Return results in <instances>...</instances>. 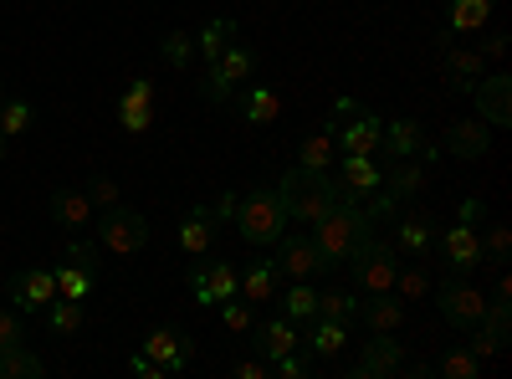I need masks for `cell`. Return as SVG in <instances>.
<instances>
[{"mask_svg": "<svg viewBox=\"0 0 512 379\" xmlns=\"http://www.w3.org/2000/svg\"><path fill=\"white\" fill-rule=\"evenodd\" d=\"M41 318H47V328H52V333L72 339V333L82 328V318H88V313H82V303H77V298H52V308L41 313Z\"/></svg>", "mask_w": 512, "mask_h": 379, "instance_id": "cell-34", "label": "cell"}, {"mask_svg": "<svg viewBox=\"0 0 512 379\" xmlns=\"http://www.w3.org/2000/svg\"><path fill=\"white\" fill-rule=\"evenodd\" d=\"M349 344V323H333V318H308V328L297 333V349H308L313 359H338Z\"/></svg>", "mask_w": 512, "mask_h": 379, "instance_id": "cell-16", "label": "cell"}, {"mask_svg": "<svg viewBox=\"0 0 512 379\" xmlns=\"http://www.w3.org/2000/svg\"><path fill=\"white\" fill-rule=\"evenodd\" d=\"M441 149H451L456 159H482L492 149V134H487L482 118H461V123H451V129H446Z\"/></svg>", "mask_w": 512, "mask_h": 379, "instance_id": "cell-20", "label": "cell"}, {"mask_svg": "<svg viewBox=\"0 0 512 379\" xmlns=\"http://www.w3.org/2000/svg\"><path fill=\"white\" fill-rule=\"evenodd\" d=\"M216 308H221V323H226L231 333H251L256 313H251V303H246V298H226V303H216Z\"/></svg>", "mask_w": 512, "mask_h": 379, "instance_id": "cell-41", "label": "cell"}, {"mask_svg": "<svg viewBox=\"0 0 512 379\" xmlns=\"http://www.w3.org/2000/svg\"><path fill=\"white\" fill-rule=\"evenodd\" d=\"M379 149L390 159H415V154H425V129L415 118H390L379 134Z\"/></svg>", "mask_w": 512, "mask_h": 379, "instance_id": "cell-22", "label": "cell"}, {"mask_svg": "<svg viewBox=\"0 0 512 379\" xmlns=\"http://www.w3.org/2000/svg\"><path fill=\"white\" fill-rule=\"evenodd\" d=\"M282 313H287L292 323H308V318L318 313V287H313V282H292L287 298H282Z\"/></svg>", "mask_w": 512, "mask_h": 379, "instance_id": "cell-35", "label": "cell"}, {"mask_svg": "<svg viewBox=\"0 0 512 379\" xmlns=\"http://www.w3.org/2000/svg\"><path fill=\"white\" fill-rule=\"evenodd\" d=\"M277 113H282V98H277V88H251L246 93V123H277Z\"/></svg>", "mask_w": 512, "mask_h": 379, "instance_id": "cell-36", "label": "cell"}, {"mask_svg": "<svg viewBox=\"0 0 512 379\" xmlns=\"http://www.w3.org/2000/svg\"><path fill=\"white\" fill-rule=\"evenodd\" d=\"M277 195H282V210L287 221H303V226H318L328 210L344 200V185L328 180V170H303V164H292V170L277 180Z\"/></svg>", "mask_w": 512, "mask_h": 379, "instance_id": "cell-2", "label": "cell"}, {"mask_svg": "<svg viewBox=\"0 0 512 379\" xmlns=\"http://www.w3.org/2000/svg\"><path fill=\"white\" fill-rule=\"evenodd\" d=\"M349 272H354V287H359V292H395L400 257H395V246H390V241L364 236L359 251L349 257Z\"/></svg>", "mask_w": 512, "mask_h": 379, "instance_id": "cell-6", "label": "cell"}, {"mask_svg": "<svg viewBox=\"0 0 512 379\" xmlns=\"http://www.w3.org/2000/svg\"><path fill=\"white\" fill-rule=\"evenodd\" d=\"M297 164H303V170H333V164H338V144H333V134H328V129L308 134L303 149H297Z\"/></svg>", "mask_w": 512, "mask_h": 379, "instance_id": "cell-27", "label": "cell"}, {"mask_svg": "<svg viewBox=\"0 0 512 379\" xmlns=\"http://www.w3.org/2000/svg\"><path fill=\"white\" fill-rule=\"evenodd\" d=\"M88 200H93V210H113V205H118V185L98 175V180L88 185Z\"/></svg>", "mask_w": 512, "mask_h": 379, "instance_id": "cell-45", "label": "cell"}, {"mask_svg": "<svg viewBox=\"0 0 512 379\" xmlns=\"http://www.w3.org/2000/svg\"><path fill=\"white\" fill-rule=\"evenodd\" d=\"M405 369V349L395 333H369V344H359V364L349 369L354 379H390Z\"/></svg>", "mask_w": 512, "mask_h": 379, "instance_id": "cell-10", "label": "cell"}, {"mask_svg": "<svg viewBox=\"0 0 512 379\" xmlns=\"http://www.w3.org/2000/svg\"><path fill=\"white\" fill-rule=\"evenodd\" d=\"M272 374H282V379H308L313 374V359H303V354H282V359H272Z\"/></svg>", "mask_w": 512, "mask_h": 379, "instance_id": "cell-43", "label": "cell"}, {"mask_svg": "<svg viewBox=\"0 0 512 379\" xmlns=\"http://www.w3.org/2000/svg\"><path fill=\"white\" fill-rule=\"evenodd\" d=\"M482 216H487V205H482L477 195H472V200H461V221H466V226H477Z\"/></svg>", "mask_w": 512, "mask_h": 379, "instance_id": "cell-49", "label": "cell"}, {"mask_svg": "<svg viewBox=\"0 0 512 379\" xmlns=\"http://www.w3.org/2000/svg\"><path fill=\"white\" fill-rule=\"evenodd\" d=\"M139 354H149L154 364H164V374L169 379H180L185 369H190V354H195V344L185 339L180 328H154L149 339H144V349Z\"/></svg>", "mask_w": 512, "mask_h": 379, "instance_id": "cell-14", "label": "cell"}, {"mask_svg": "<svg viewBox=\"0 0 512 379\" xmlns=\"http://www.w3.org/2000/svg\"><path fill=\"white\" fill-rule=\"evenodd\" d=\"M472 103H477V118H482V123H492V129H507V123H512V77H507V72L477 77Z\"/></svg>", "mask_w": 512, "mask_h": 379, "instance_id": "cell-11", "label": "cell"}, {"mask_svg": "<svg viewBox=\"0 0 512 379\" xmlns=\"http://www.w3.org/2000/svg\"><path fill=\"white\" fill-rule=\"evenodd\" d=\"M507 251H512V231H507V226H492V231H487V251H482V257L502 267V262H507Z\"/></svg>", "mask_w": 512, "mask_h": 379, "instance_id": "cell-44", "label": "cell"}, {"mask_svg": "<svg viewBox=\"0 0 512 379\" xmlns=\"http://www.w3.org/2000/svg\"><path fill=\"white\" fill-rule=\"evenodd\" d=\"M236 231H241V241H251V246H277V236L287 231V210H282V195H277V185H256V190H246V195H236Z\"/></svg>", "mask_w": 512, "mask_h": 379, "instance_id": "cell-3", "label": "cell"}, {"mask_svg": "<svg viewBox=\"0 0 512 379\" xmlns=\"http://www.w3.org/2000/svg\"><path fill=\"white\" fill-rule=\"evenodd\" d=\"M93 216H98V210H93L88 190H72V185H67V190L52 195V221H57L62 231H72V236H77V231H88Z\"/></svg>", "mask_w": 512, "mask_h": 379, "instance_id": "cell-18", "label": "cell"}, {"mask_svg": "<svg viewBox=\"0 0 512 379\" xmlns=\"http://www.w3.org/2000/svg\"><path fill=\"white\" fill-rule=\"evenodd\" d=\"M31 103L26 98H6V108H0V139H21L31 129Z\"/></svg>", "mask_w": 512, "mask_h": 379, "instance_id": "cell-37", "label": "cell"}, {"mask_svg": "<svg viewBox=\"0 0 512 379\" xmlns=\"http://www.w3.org/2000/svg\"><path fill=\"white\" fill-rule=\"evenodd\" d=\"M492 21V0H451V36L456 31H482Z\"/></svg>", "mask_w": 512, "mask_h": 379, "instance_id": "cell-30", "label": "cell"}, {"mask_svg": "<svg viewBox=\"0 0 512 379\" xmlns=\"http://www.w3.org/2000/svg\"><path fill=\"white\" fill-rule=\"evenodd\" d=\"M216 216H221V221L236 216V195H221V200H216Z\"/></svg>", "mask_w": 512, "mask_h": 379, "instance_id": "cell-50", "label": "cell"}, {"mask_svg": "<svg viewBox=\"0 0 512 379\" xmlns=\"http://www.w3.org/2000/svg\"><path fill=\"white\" fill-rule=\"evenodd\" d=\"M379 190L390 195L395 205H405V200H415L425 190V170L415 159H390V170H379Z\"/></svg>", "mask_w": 512, "mask_h": 379, "instance_id": "cell-19", "label": "cell"}, {"mask_svg": "<svg viewBox=\"0 0 512 379\" xmlns=\"http://www.w3.org/2000/svg\"><path fill=\"white\" fill-rule=\"evenodd\" d=\"M318 318L354 323L359 318V298H349V292H318Z\"/></svg>", "mask_w": 512, "mask_h": 379, "instance_id": "cell-39", "label": "cell"}, {"mask_svg": "<svg viewBox=\"0 0 512 379\" xmlns=\"http://www.w3.org/2000/svg\"><path fill=\"white\" fill-rule=\"evenodd\" d=\"M0 108H6V82H0Z\"/></svg>", "mask_w": 512, "mask_h": 379, "instance_id": "cell-52", "label": "cell"}, {"mask_svg": "<svg viewBox=\"0 0 512 379\" xmlns=\"http://www.w3.org/2000/svg\"><path fill=\"white\" fill-rule=\"evenodd\" d=\"M52 298H57V277H52V267H26V272L11 277V303H16L21 313H47Z\"/></svg>", "mask_w": 512, "mask_h": 379, "instance_id": "cell-12", "label": "cell"}, {"mask_svg": "<svg viewBox=\"0 0 512 379\" xmlns=\"http://www.w3.org/2000/svg\"><path fill=\"white\" fill-rule=\"evenodd\" d=\"M323 129L333 134V144L344 149V154H379V134H384V118L359 108L354 98H338L333 118L323 123Z\"/></svg>", "mask_w": 512, "mask_h": 379, "instance_id": "cell-4", "label": "cell"}, {"mask_svg": "<svg viewBox=\"0 0 512 379\" xmlns=\"http://www.w3.org/2000/svg\"><path fill=\"white\" fill-rule=\"evenodd\" d=\"M277 277H287V282H313L318 272H328L323 267V257H318V246H313V236H277Z\"/></svg>", "mask_w": 512, "mask_h": 379, "instance_id": "cell-9", "label": "cell"}, {"mask_svg": "<svg viewBox=\"0 0 512 379\" xmlns=\"http://www.w3.org/2000/svg\"><path fill=\"white\" fill-rule=\"evenodd\" d=\"M231 41H236V21H210V26L195 36V52H200V62H216Z\"/></svg>", "mask_w": 512, "mask_h": 379, "instance_id": "cell-33", "label": "cell"}, {"mask_svg": "<svg viewBox=\"0 0 512 379\" xmlns=\"http://www.w3.org/2000/svg\"><path fill=\"white\" fill-rule=\"evenodd\" d=\"M359 318L369 323V333H400V323H405V303L395 298V292H364Z\"/></svg>", "mask_w": 512, "mask_h": 379, "instance_id": "cell-21", "label": "cell"}, {"mask_svg": "<svg viewBox=\"0 0 512 379\" xmlns=\"http://www.w3.org/2000/svg\"><path fill=\"white\" fill-rule=\"evenodd\" d=\"M502 57H507V31H492L482 41V62H502Z\"/></svg>", "mask_w": 512, "mask_h": 379, "instance_id": "cell-46", "label": "cell"}, {"mask_svg": "<svg viewBox=\"0 0 512 379\" xmlns=\"http://www.w3.org/2000/svg\"><path fill=\"white\" fill-rule=\"evenodd\" d=\"M36 374H47V364L31 354V339L0 349V379H36Z\"/></svg>", "mask_w": 512, "mask_h": 379, "instance_id": "cell-26", "label": "cell"}, {"mask_svg": "<svg viewBox=\"0 0 512 379\" xmlns=\"http://www.w3.org/2000/svg\"><path fill=\"white\" fill-rule=\"evenodd\" d=\"M395 298L400 303H420V298H431V272H425V262H410L395 272Z\"/></svg>", "mask_w": 512, "mask_h": 379, "instance_id": "cell-31", "label": "cell"}, {"mask_svg": "<svg viewBox=\"0 0 512 379\" xmlns=\"http://www.w3.org/2000/svg\"><path fill=\"white\" fill-rule=\"evenodd\" d=\"M118 123H123V134H149L154 129V82L149 77L128 82V93L118 98Z\"/></svg>", "mask_w": 512, "mask_h": 379, "instance_id": "cell-15", "label": "cell"}, {"mask_svg": "<svg viewBox=\"0 0 512 379\" xmlns=\"http://www.w3.org/2000/svg\"><path fill=\"white\" fill-rule=\"evenodd\" d=\"M216 231H221L216 205H195L190 216L180 221V251H190V257H205V251L216 246Z\"/></svg>", "mask_w": 512, "mask_h": 379, "instance_id": "cell-17", "label": "cell"}, {"mask_svg": "<svg viewBox=\"0 0 512 379\" xmlns=\"http://www.w3.org/2000/svg\"><path fill=\"white\" fill-rule=\"evenodd\" d=\"M431 374H441V379H482V359L461 344V349L441 354V364H431Z\"/></svg>", "mask_w": 512, "mask_h": 379, "instance_id": "cell-32", "label": "cell"}, {"mask_svg": "<svg viewBox=\"0 0 512 379\" xmlns=\"http://www.w3.org/2000/svg\"><path fill=\"white\" fill-rule=\"evenodd\" d=\"M195 57H200V52H195V36H190V31H169V36H164V62L175 67V72H185Z\"/></svg>", "mask_w": 512, "mask_h": 379, "instance_id": "cell-40", "label": "cell"}, {"mask_svg": "<svg viewBox=\"0 0 512 379\" xmlns=\"http://www.w3.org/2000/svg\"><path fill=\"white\" fill-rule=\"evenodd\" d=\"M0 159H6V139H0Z\"/></svg>", "mask_w": 512, "mask_h": 379, "instance_id": "cell-53", "label": "cell"}, {"mask_svg": "<svg viewBox=\"0 0 512 379\" xmlns=\"http://www.w3.org/2000/svg\"><path fill=\"white\" fill-rule=\"evenodd\" d=\"M11 344H26V318L21 308H0V349H11Z\"/></svg>", "mask_w": 512, "mask_h": 379, "instance_id": "cell-42", "label": "cell"}, {"mask_svg": "<svg viewBox=\"0 0 512 379\" xmlns=\"http://www.w3.org/2000/svg\"><path fill=\"white\" fill-rule=\"evenodd\" d=\"M431 246H436V221L431 216H420V210H405L400 216V251L415 262L431 257Z\"/></svg>", "mask_w": 512, "mask_h": 379, "instance_id": "cell-25", "label": "cell"}, {"mask_svg": "<svg viewBox=\"0 0 512 379\" xmlns=\"http://www.w3.org/2000/svg\"><path fill=\"white\" fill-rule=\"evenodd\" d=\"M272 364L267 359H236V379H267Z\"/></svg>", "mask_w": 512, "mask_h": 379, "instance_id": "cell-47", "label": "cell"}, {"mask_svg": "<svg viewBox=\"0 0 512 379\" xmlns=\"http://www.w3.org/2000/svg\"><path fill=\"white\" fill-rule=\"evenodd\" d=\"M338 185H344V195H354V200L374 195V190H379V164H374V154H344V159H338Z\"/></svg>", "mask_w": 512, "mask_h": 379, "instance_id": "cell-23", "label": "cell"}, {"mask_svg": "<svg viewBox=\"0 0 512 379\" xmlns=\"http://www.w3.org/2000/svg\"><path fill=\"white\" fill-rule=\"evenodd\" d=\"M507 298H512V277L502 272V277H497V303H507Z\"/></svg>", "mask_w": 512, "mask_h": 379, "instance_id": "cell-51", "label": "cell"}, {"mask_svg": "<svg viewBox=\"0 0 512 379\" xmlns=\"http://www.w3.org/2000/svg\"><path fill=\"white\" fill-rule=\"evenodd\" d=\"M441 251H446V267H451L456 277H472V272L487 262V257H482V236H477V226H466V221L446 226Z\"/></svg>", "mask_w": 512, "mask_h": 379, "instance_id": "cell-13", "label": "cell"}, {"mask_svg": "<svg viewBox=\"0 0 512 379\" xmlns=\"http://www.w3.org/2000/svg\"><path fill=\"white\" fill-rule=\"evenodd\" d=\"M241 298L256 308V303H272L277 298V267L272 262H256L246 277H241Z\"/></svg>", "mask_w": 512, "mask_h": 379, "instance_id": "cell-28", "label": "cell"}, {"mask_svg": "<svg viewBox=\"0 0 512 379\" xmlns=\"http://www.w3.org/2000/svg\"><path fill=\"white\" fill-rule=\"evenodd\" d=\"M93 231H98V246L113 251V257H139V251L149 246V221L139 216V210H128V205L98 210Z\"/></svg>", "mask_w": 512, "mask_h": 379, "instance_id": "cell-5", "label": "cell"}, {"mask_svg": "<svg viewBox=\"0 0 512 379\" xmlns=\"http://www.w3.org/2000/svg\"><path fill=\"white\" fill-rule=\"evenodd\" d=\"M128 369H134L139 379H169V374H164V364H154L149 354H134V364H128Z\"/></svg>", "mask_w": 512, "mask_h": 379, "instance_id": "cell-48", "label": "cell"}, {"mask_svg": "<svg viewBox=\"0 0 512 379\" xmlns=\"http://www.w3.org/2000/svg\"><path fill=\"white\" fill-rule=\"evenodd\" d=\"M436 308H441V318L451 323V328H477L482 323V313H487V298H482V287H472L466 277H446L441 282V292H436Z\"/></svg>", "mask_w": 512, "mask_h": 379, "instance_id": "cell-8", "label": "cell"}, {"mask_svg": "<svg viewBox=\"0 0 512 379\" xmlns=\"http://www.w3.org/2000/svg\"><path fill=\"white\" fill-rule=\"evenodd\" d=\"M52 277H57V298H77V303H88V298H93V287H98L93 272H82V267H72V262L52 267Z\"/></svg>", "mask_w": 512, "mask_h": 379, "instance_id": "cell-29", "label": "cell"}, {"mask_svg": "<svg viewBox=\"0 0 512 379\" xmlns=\"http://www.w3.org/2000/svg\"><path fill=\"white\" fill-rule=\"evenodd\" d=\"M256 72V52L251 47H241V41H231V47L216 57V62H205V98L210 103H231L236 98V88H241V82Z\"/></svg>", "mask_w": 512, "mask_h": 379, "instance_id": "cell-7", "label": "cell"}, {"mask_svg": "<svg viewBox=\"0 0 512 379\" xmlns=\"http://www.w3.org/2000/svg\"><path fill=\"white\" fill-rule=\"evenodd\" d=\"M98 257H103V246H98V241H82V231H77V236L67 241V251H62V262H72V267H82V272H93V277L103 272Z\"/></svg>", "mask_w": 512, "mask_h": 379, "instance_id": "cell-38", "label": "cell"}, {"mask_svg": "<svg viewBox=\"0 0 512 379\" xmlns=\"http://www.w3.org/2000/svg\"><path fill=\"white\" fill-rule=\"evenodd\" d=\"M251 333H256V349H262L267 364L297 349V323H292L287 313H277V318H267V323H251Z\"/></svg>", "mask_w": 512, "mask_h": 379, "instance_id": "cell-24", "label": "cell"}, {"mask_svg": "<svg viewBox=\"0 0 512 379\" xmlns=\"http://www.w3.org/2000/svg\"><path fill=\"white\" fill-rule=\"evenodd\" d=\"M364 236H374V216L364 210V200H354V195H344L328 216L313 226V246H318V257H323V267L333 272V267H349V257L359 251V241Z\"/></svg>", "mask_w": 512, "mask_h": 379, "instance_id": "cell-1", "label": "cell"}]
</instances>
